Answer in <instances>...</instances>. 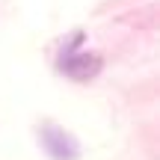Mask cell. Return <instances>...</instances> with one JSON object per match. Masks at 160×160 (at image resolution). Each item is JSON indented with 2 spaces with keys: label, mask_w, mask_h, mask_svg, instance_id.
Here are the masks:
<instances>
[{
  "label": "cell",
  "mask_w": 160,
  "mask_h": 160,
  "mask_svg": "<svg viewBox=\"0 0 160 160\" xmlns=\"http://www.w3.org/2000/svg\"><path fill=\"white\" fill-rule=\"evenodd\" d=\"M59 68H62L71 80H92L98 71H101V57H98V53H86V51H71V48H65L62 59H59Z\"/></svg>",
  "instance_id": "2"
},
{
  "label": "cell",
  "mask_w": 160,
  "mask_h": 160,
  "mask_svg": "<svg viewBox=\"0 0 160 160\" xmlns=\"http://www.w3.org/2000/svg\"><path fill=\"white\" fill-rule=\"evenodd\" d=\"M39 142H42V148L48 151L51 160H77L80 157V142L65 128L53 125V122H45L39 128Z\"/></svg>",
  "instance_id": "1"
}]
</instances>
